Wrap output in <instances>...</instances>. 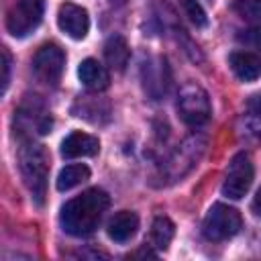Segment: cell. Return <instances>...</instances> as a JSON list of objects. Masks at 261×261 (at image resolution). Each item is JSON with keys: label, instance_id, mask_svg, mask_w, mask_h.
I'll return each mask as SVG.
<instances>
[{"label": "cell", "instance_id": "cell-7", "mask_svg": "<svg viewBox=\"0 0 261 261\" xmlns=\"http://www.w3.org/2000/svg\"><path fill=\"white\" fill-rule=\"evenodd\" d=\"M63 67H65V53L59 45L47 43L33 57L35 73L47 84H57L63 73Z\"/></svg>", "mask_w": 261, "mask_h": 261}, {"label": "cell", "instance_id": "cell-11", "mask_svg": "<svg viewBox=\"0 0 261 261\" xmlns=\"http://www.w3.org/2000/svg\"><path fill=\"white\" fill-rule=\"evenodd\" d=\"M232 73L243 82H255L261 77V57L251 51H234L228 57Z\"/></svg>", "mask_w": 261, "mask_h": 261}, {"label": "cell", "instance_id": "cell-15", "mask_svg": "<svg viewBox=\"0 0 261 261\" xmlns=\"http://www.w3.org/2000/svg\"><path fill=\"white\" fill-rule=\"evenodd\" d=\"M90 177V169L84 165V163H71V165H65L59 175H57V190L59 192H67L75 186H80L82 181H86Z\"/></svg>", "mask_w": 261, "mask_h": 261}, {"label": "cell", "instance_id": "cell-2", "mask_svg": "<svg viewBox=\"0 0 261 261\" xmlns=\"http://www.w3.org/2000/svg\"><path fill=\"white\" fill-rule=\"evenodd\" d=\"M20 173L24 186L33 194V200L37 204H43L49 177V153L43 145L29 143L20 149Z\"/></svg>", "mask_w": 261, "mask_h": 261}, {"label": "cell", "instance_id": "cell-9", "mask_svg": "<svg viewBox=\"0 0 261 261\" xmlns=\"http://www.w3.org/2000/svg\"><path fill=\"white\" fill-rule=\"evenodd\" d=\"M100 151V141L94 135L73 130L69 133L63 143H61V155L65 159H75V157H94Z\"/></svg>", "mask_w": 261, "mask_h": 261}, {"label": "cell", "instance_id": "cell-3", "mask_svg": "<svg viewBox=\"0 0 261 261\" xmlns=\"http://www.w3.org/2000/svg\"><path fill=\"white\" fill-rule=\"evenodd\" d=\"M177 112L188 126H202L204 122H208L212 106L206 90L198 84H186L177 96Z\"/></svg>", "mask_w": 261, "mask_h": 261}, {"label": "cell", "instance_id": "cell-14", "mask_svg": "<svg viewBox=\"0 0 261 261\" xmlns=\"http://www.w3.org/2000/svg\"><path fill=\"white\" fill-rule=\"evenodd\" d=\"M128 57H130V49H128V43L122 35H110L104 43V59L106 63L116 69V71H122L126 65H128Z\"/></svg>", "mask_w": 261, "mask_h": 261}, {"label": "cell", "instance_id": "cell-16", "mask_svg": "<svg viewBox=\"0 0 261 261\" xmlns=\"http://www.w3.org/2000/svg\"><path fill=\"white\" fill-rule=\"evenodd\" d=\"M175 234V226L167 216H157L151 224V245L159 251H165L169 247V243L173 241Z\"/></svg>", "mask_w": 261, "mask_h": 261}, {"label": "cell", "instance_id": "cell-21", "mask_svg": "<svg viewBox=\"0 0 261 261\" xmlns=\"http://www.w3.org/2000/svg\"><path fill=\"white\" fill-rule=\"evenodd\" d=\"M110 2H116V4H124L126 0H110Z\"/></svg>", "mask_w": 261, "mask_h": 261}, {"label": "cell", "instance_id": "cell-18", "mask_svg": "<svg viewBox=\"0 0 261 261\" xmlns=\"http://www.w3.org/2000/svg\"><path fill=\"white\" fill-rule=\"evenodd\" d=\"M179 6L184 10V14L188 16V20L196 27H206L208 24V16L202 8V4L198 0H179Z\"/></svg>", "mask_w": 261, "mask_h": 261}, {"label": "cell", "instance_id": "cell-4", "mask_svg": "<svg viewBox=\"0 0 261 261\" xmlns=\"http://www.w3.org/2000/svg\"><path fill=\"white\" fill-rule=\"evenodd\" d=\"M241 226L243 218L234 208L226 204H214L202 222V232L208 241H226L234 237Z\"/></svg>", "mask_w": 261, "mask_h": 261}, {"label": "cell", "instance_id": "cell-19", "mask_svg": "<svg viewBox=\"0 0 261 261\" xmlns=\"http://www.w3.org/2000/svg\"><path fill=\"white\" fill-rule=\"evenodd\" d=\"M10 82V53L6 47H2V94L6 92Z\"/></svg>", "mask_w": 261, "mask_h": 261}, {"label": "cell", "instance_id": "cell-13", "mask_svg": "<svg viewBox=\"0 0 261 261\" xmlns=\"http://www.w3.org/2000/svg\"><path fill=\"white\" fill-rule=\"evenodd\" d=\"M77 75H80V82L88 88V90H94V92H100V90H106L108 84H110V75H108V69L98 63L96 59H84L77 67Z\"/></svg>", "mask_w": 261, "mask_h": 261}, {"label": "cell", "instance_id": "cell-17", "mask_svg": "<svg viewBox=\"0 0 261 261\" xmlns=\"http://www.w3.org/2000/svg\"><path fill=\"white\" fill-rule=\"evenodd\" d=\"M232 10L243 22L261 31V0H232Z\"/></svg>", "mask_w": 261, "mask_h": 261}, {"label": "cell", "instance_id": "cell-10", "mask_svg": "<svg viewBox=\"0 0 261 261\" xmlns=\"http://www.w3.org/2000/svg\"><path fill=\"white\" fill-rule=\"evenodd\" d=\"M143 82H145V90L153 98H161L167 92V86H169L167 61L163 57H157V59L145 63V67H143Z\"/></svg>", "mask_w": 261, "mask_h": 261}, {"label": "cell", "instance_id": "cell-5", "mask_svg": "<svg viewBox=\"0 0 261 261\" xmlns=\"http://www.w3.org/2000/svg\"><path fill=\"white\" fill-rule=\"evenodd\" d=\"M255 177V169H253V161L247 153H237L228 167H226V175L222 181V196L230 198V200H241Z\"/></svg>", "mask_w": 261, "mask_h": 261}, {"label": "cell", "instance_id": "cell-20", "mask_svg": "<svg viewBox=\"0 0 261 261\" xmlns=\"http://www.w3.org/2000/svg\"><path fill=\"white\" fill-rule=\"evenodd\" d=\"M251 210H253L257 216H261V188L257 190V194H255V198H253V202H251Z\"/></svg>", "mask_w": 261, "mask_h": 261}, {"label": "cell", "instance_id": "cell-6", "mask_svg": "<svg viewBox=\"0 0 261 261\" xmlns=\"http://www.w3.org/2000/svg\"><path fill=\"white\" fill-rule=\"evenodd\" d=\"M43 18V0H16L6 16V29L12 37H27Z\"/></svg>", "mask_w": 261, "mask_h": 261}, {"label": "cell", "instance_id": "cell-1", "mask_svg": "<svg viewBox=\"0 0 261 261\" xmlns=\"http://www.w3.org/2000/svg\"><path fill=\"white\" fill-rule=\"evenodd\" d=\"M108 204H110V198L100 188L82 192L73 200L65 202V206L61 208V214H59L61 228L71 237L92 234L98 228L104 212L108 210Z\"/></svg>", "mask_w": 261, "mask_h": 261}, {"label": "cell", "instance_id": "cell-8", "mask_svg": "<svg viewBox=\"0 0 261 261\" xmlns=\"http://www.w3.org/2000/svg\"><path fill=\"white\" fill-rule=\"evenodd\" d=\"M57 24L59 29L69 35L71 39H84L90 31V16L88 10L73 4V2H63L57 10Z\"/></svg>", "mask_w": 261, "mask_h": 261}, {"label": "cell", "instance_id": "cell-12", "mask_svg": "<svg viewBox=\"0 0 261 261\" xmlns=\"http://www.w3.org/2000/svg\"><path fill=\"white\" fill-rule=\"evenodd\" d=\"M137 228H139V216L130 210H120L110 218L106 232L114 243H126L135 237Z\"/></svg>", "mask_w": 261, "mask_h": 261}]
</instances>
